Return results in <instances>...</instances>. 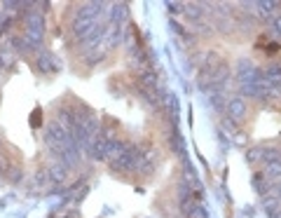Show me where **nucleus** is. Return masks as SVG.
I'll use <instances>...</instances> for the list:
<instances>
[{
  "mask_svg": "<svg viewBox=\"0 0 281 218\" xmlns=\"http://www.w3.org/2000/svg\"><path fill=\"white\" fill-rule=\"evenodd\" d=\"M248 7H253L251 12H255L258 17H262V19H272L276 12V7L281 5V3H276V0H260V3H246Z\"/></svg>",
  "mask_w": 281,
  "mask_h": 218,
  "instance_id": "3",
  "label": "nucleus"
},
{
  "mask_svg": "<svg viewBox=\"0 0 281 218\" xmlns=\"http://www.w3.org/2000/svg\"><path fill=\"white\" fill-rule=\"evenodd\" d=\"M225 110H227V115L232 117L234 122H239V120H244V117H246L248 103H246V99H244V96H232V99L227 101Z\"/></svg>",
  "mask_w": 281,
  "mask_h": 218,
  "instance_id": "2",
  "label": "nucleus"
},
{
  "mask_svg": "<svg viewBox=\"0 0 281 218\" xmlns=\"http://www.w3.org/2000/svg\"><path fill=\"white\" fill-rule=\"evenodd\" d=\"M269 218H281V209H276V211L269 213Z\"/></svg>",
  "mask_w": 281,
  "mask_h": 218,
  "instance_id": "11",
  "label": "nucleus"
},
{
  "mask_svg": "<svg viewBox=\"0 0 281 218\" xmlns=\"http://www.w3.org/2000/svg\"><path fill=\"white\" fill-rule=\"evenodd\" d=\"M262 78L274 92H281V63H269L267 68L262 70Z\"/></svg>",
  "mask_w": 281,
  "mask_h": 218,
  "instance_id": "4",
  "label": "nucleus"
},
{
  "mask_svg": "<svg viewBox=\"0 0 281 218\" xmlns=\"http://www.w3.org/2000/svg\"><path fill=\"white\" fill-rule=\"evenodd\" d=\"M253 185H255V190L260 192V195H267V190H269V181L265 178V174H255L253 176Z\"/></svg>",
  "mask_w": 281,
  "mask_h": 218,
  "instance_id": "8",
  "label": "nucleus"
},
{
  "mask_svg": "<svg viewBox=\"0 0 281 218\" xmlns=\"http://www.w3.org/2000/svg\"><path fill=\"white\" fill-rule=\"evenodd\" d=\"M272 33H274L276 38H281V14H274V17H272Z\"/></svg>",
  "mask_w": 281,
  "mask_h": 218,
  "instance_id": "10",
  "label": "nucleus"
},
{
  "mask_svg": "<svg viewBox=\"0 0 281 218\" xmlns=\"http://www.w3.org/2000/svg\"><path fill=\"white\" fill-rule=\"evenodd\" d=\"M279 197H281V181H279Z\"/></svg>",
  "mask_w": 281,
  "mask_h": 218,
  "instance_id": "12",
  "label": "nucleus"
},
{
  "mask_svg": "<svg viewBox=\"0 0 281 218\" xmlns=\"http://www.w3.org/2000/svg\"><path fill=\"white\" fill-rule=\"evenodd\" d=\"M38 66H40V70H56V61L52 59V54H47V52H40Z\"/></svg>",
  "mask_w": 281,
  "mask_h": 218,
  "instance_id": "7",
  "label": "nucleus"
},
{
  "mask_svg": "<svg viewBox=\"0 0 281 218\" xmlns=\"http://www.w3.org/2000/svg\"><path fill=\"white\" fill-rule=\"evenodd\" d=\"M248 160H251V162H262V160H265V148L248 150Z\"/></svg>",
  "mask_w": 281,
  "mask_h": 218,
  "instance_id": "9",
  "label": "nucleus"
},
{
  "mask_svg": "<svg viewBox=\"0 0 281 218\" xmlns=\"http://www.w3.org/2000/svg\"><path fill=\"white\" fill-rule=\"evenodd\" d=\"M47 174H49V178L54 181V183H63L66 178H68V167H63L61 162H56V164H52L47 169Z\"/></svg>",
  "mask_w": 281,
  "mask_h": 218,
  "instance_id": "6",
  "label": "nucleus"
},
{
  "mask_svg": "<svg viewBox=\"0 0 281 218\" xmlns=\"http://www.w3.org/2000/svg\"><path fill=\"white\" fill-rule=\"evenodd\" d=\"M265 178L269 183L272 181H281V160H272V162H265V169H262Z\"/></svg>",
  "mask_w": 281,
  "mask_h": 218,
  "instance_id": "5",
  "label": "nucleus"
},
{
  "mask_svg": "<svg viewBox=\"0 0 281 218\" xmlns=\"http://www.w3.org/2000/svg\"><path fill=\"white\" fill-rule=\"evenodd\" d=\"M42 35H45V21L38 12H33L28 17V26H26V42L28 45H40Z\"/></svg>",
  "mask_w": 281,
  "mask_h": 218,
  "instance_id": "1",
  "label": "nucleus"
}]
</instances>
